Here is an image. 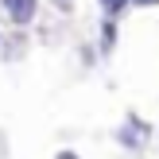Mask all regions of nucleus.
<instances>
[{"label": "nucleus", "mask_w": 159, "mask_h": 159, "mask_svg": "<svg viewBox=\"0 0 159 159\" xmlns=\"http://www.w3.org/2000/svg\"><path fill=\"white\" fill-rule=\"evenodd\" d=\"M54 4H58L62 12H66V8H74V0H54Z\"/></svg>", "instance_id": "4"}, {"label": "nucleus", "mask_w": 159, "mask_h": 159, "mask_svg": "<svg viewBox=\"0 0 159 159\" xmlns=\"http://www.w3.org/2000/svg\"><path fill=\"white\" fill-rule=\"evenodd\" d=\"M116 136H120V144H128V148H140L148 140V124H140L136 116H128V120H124V128L116 132Z\"/></svg>", "instance_id": "2"}, {"label": "nucleus", "mask_w": 159, "mask_h": 159, "mask_svg": "<svg viewBox=\"0 0 159 159\" xmlns=\"http://www.w3.org/2000/svg\"><path fill=\"white\" fill-rule=\"evenodd\" d=\"M140 4H159V0H140Z\"/></svg>", "instance_id": "6"}, {"label": "nucleus", "mask_w": 159, "mask_h": 159, "mask_svg": "<svg viewBox=\"0 0 159 159\" xmlns=\"http://www.w3.org/2000/svg\"><path fill=\"white\" fill-rule=\"evenodd\" d=\"M54 159H78L74 152H58V155H54Z\"/></svg>", "instance_id": "5"}, {"label": "nucleus", "mask_w": 159, "mask_h": 159, "mask_svg": "<svg viewBox=\"0 0 159 159\" xmlns=\"http://www.w3.org/2000/svg\"><path fill=\"white\" fill-rule=\"evenodd\" d=\"M101 4H105V12H109V16H116L124 4H128V0H101Z\"/></svg>", "instance_id": "3"}, {"label": "nucleus", "mask_w": 159, "mask_h": 159, "mask_svg": "<svg viewBox=\"0 0 159 159\" xmlns=\"http://www.w3.org/2000/svg\"><path fill=\"white\" fill-rule=\"evenodd\" d=\"M0 4L12 23H31V16H35V0H0Z\"/></svg>", "instance_id": "1"}]
</instances>
